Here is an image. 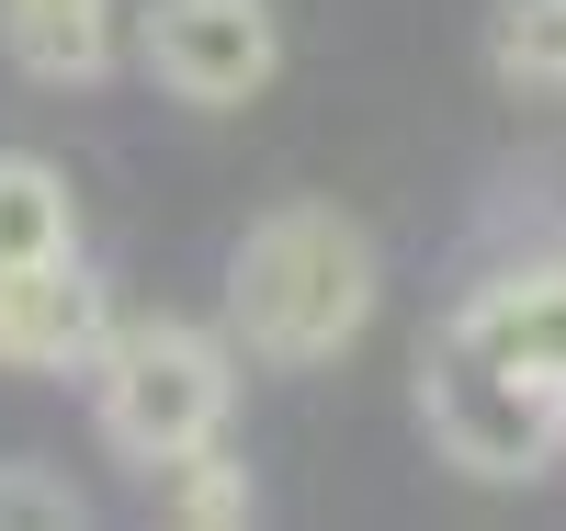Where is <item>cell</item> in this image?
I'll list each match as a JSON object with an SVG mask.
<instances>
[{"mask_svg":"<svg viewBox=\"0 0 566 531\" xmlns=\"http://www.w3.org/2000/svg\"><path fill=\"white\" fill-rule=\"evenodd\" d=\"M103 340H114V295L80 249L0 272V373H91Z\"/></svg>","mask_w":566,"mask_h":531,"instance_id":"cell-5","label":"cell"},{"mask_svg":"<svg viewBox=\"0 0 566 531\" xmlns=\"http://www.w3.org/2000/svg\"><path fill=\"white\" fill-rule=\"evenodd\" d=\"M80 520H91V498L57 464H0V531H80Z\"/></svg>","mask_w":566,"mask_h":531,"instance_id":"cell-11","label":"cell"},{"mask_svg":"<svg viewBox=\"0 0 566 531\" xmlns=\"http://www.w3.org/2000/svg\"><path fill=\"white\" fill-rule=\"evenodd\" d=\"M159 498H170V520H181V531H250V520H261V487H250V464L227 453V442L181 453V464L159 475Z\"/></svg>","mask_w":566,"mask_h":531,"instance_id":"cell-10","label":"cell"},{"mask_svg":"<svg viewBox=\"0 0 566 531\" xmlns=\"http://www.w3.org/2000/svg\"><path fill=\"white\" fill-rule=\"evenodd\" d=\"M136 57H148V79L170 103L239 114L283 79V23H272V0H148Z\"/></svg>","mask_w":566,"mask_h":531,"instance_id":"cell-4","label":"cell"},{"mask_svg":"<svg viewBox=\"0 0 566 531\" xmlns=\"http://www.w3.org/2000/svg\"><path fill=\"white\" fill-rule=\"evenodd\" d=\"M80 249V192L57 159H34V148H0V272H23V261H69Z\"/></svg>","mask_w":566,"mask_h":531,"instance_id":"cell-8","label":"cell"},{"mask_svg":"<svg viewBox=\"0 0 566 531\" xmlns=\"http://www.w3.org/2000/svg\"><path fill=\"white\" fill-rule=\"evenodd\" d=\"M464 317H476L510 362H533L544 384H566V261H533V272L476 283V295H464Z\"/></svg>","mask_w":566,"mask_h":531,"instance_id":"cell-7","label":"cell"},{"mask_svg":"<svg viewBox=\"0 0 566 531\" xmlns=\"http://www.w3.org/2000/svg\"><path fill=\"white\" fill-rule=\"evenodd\" d=\"M419 429H431V453L453 475H488V487H510V475H544L566 453V407L555 384L533 362H510L476 317H442V340L419 351Z\"/></svg>","mask_w":566,"mask_h":531,"instance_id":"cell-3","label":"cell"},{"mask_svg":"<svg viewBox=\"0 0 566 531\" xmlns=\"http://www.w3.org/2000/svg\"><path fill=\"white\" fill-rule=\"evenodd\" d=\"M227 418H239V340L193 317H136L91 351V429L136 475H170L181 453L227 442Z\"/></svg>","mask_w":566,"mask_h":531,"instance_id":"cell-2","label":"cell"},{"mask_svg":"<svg viewBox=\"0 0 566 531\" xmlns=\"http://www.w3.org/2000/svg\"><path fill=\"white\" fill-rule=\"evenodd\" d=\"M488 68H499V91L566 103V0H499L488 12Z\"/></svg>","mask_w":566,"mask_h":531,"instance_id":"cell-9","label":"cell"},{"mask_svg":"<svg viewBox=\"0 0 566 531\" xmlns=\"http://www.w3.org/2000/svg\"><path fill=\"white\" fill-rule=\"evenodd\" d=\"M125 45V0H0V57L34 91H103Z\"/></svg>","mask_w":566,"mask_h":531,"instance_id":"cell-6","label":"cell"},{"mask_svg":"<svg viewBox=\"0 0 566 531\" xmlns=\"http://www.w3.org/2000/svg\"><path fill=\"white\" fill-rule=\"evenodd\" d=\"M374 295H386V261L340 204H272L227 249V340L261 373H328L374 328Z\"/></svg>","mask_w":566,"mask_h":531,"instance_id":"cell-1","label":"cell"}]
</instances>
